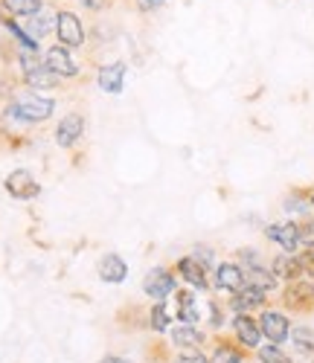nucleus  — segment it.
<instances>
[{
  "instance_id": "33",
  "label": "nucleus",
  "mask_w": 314,
  "mask_h": 363,
  "mask_svg": "<svg viewBox=\"0 0 314 363\" xmlns=\"http://www.w3.org/2000/svg\"><path fill=\"white\" fill-rule=\"evenodd\" d=\"M166 0H137V6L143 9V12H154L157 6H163Z\"/></svg>"
},
{
  "instance_id": "30",
  "label": "nucleus",
  "mask_w": 314,
  "mask_h": 363,
  "mask_svg": "<svg viewBox=\"0 0 314 363\" xmlns=\"http://www.w3.org/2000/svg\"><path fill=\"white\" fill-rule=\"evenodd\" d=\"M300 241H303V250H314V216L300 221Z\"/></svg>"
},
{
  "instance_id": "32",
  "label": "nucleus",
  "mask_w": 314,
  "mask_h": 363,
  "mask_svg": "<svg viewBox=\"0 0 314 363\" xmlns=\"http://www.w3.org/2000/svg\"><path fill=\"white\" fill-rule=\"evenodd\" d=\"M79 4H82L87 12H102V9H108L111 0H79Z\"/></svg>"
},
{
  "instance_id": "5",
  "label": "nucleus",
  "mask_w": 314,
  "mask_h": 363,
  "mask_svg": "<svg viewBox=\"0 0 314 363\" xmlns=\"http://www.w3.org/2000/svg\"><path fill=\"white\" fill-rule=\"evenodd\" d=\"M210 285H212V294L227 299L230 294L242 291L244 288V267L236 262V259H224L218 262L215 270L210 274Z\"/></svg>"
},
{
  "instance_id": "28",
  "label": "nucleus",
  "mask_w": 314,
  "mask_h": 363,
  "mask_svg": "<svg viewBox=\"0 0 314 363\" xmlns=\"http://www.w3.org/2000/svg\"><path fill=\"white\" fill-rule=\"evenodd\" d=\"M233 259H236V262H239L244 270H247V267H259V264H265V259H262L259 247H239Z\"/></svg>"
},
{
  "instance_id": "9",
  "label": "nucleus",
  "mask_w": 314,
  "mask_h": 363,
  "mask_svg": "<svg viewBox=\"0 0 314 363\" xmlns=\"http://www.w3.org/2000/svg\"><path fill=\"white\" fill-rule=\"evenodd\" d=\"M265 238L274 247H279V253H303V241H300V221H271L265 224Z\"/></svg>"
},
{
  "instance_id": "7",
  "label": "nucleus",
  "mask_w": 314,
  "mask_h": 363,
  "mask_svg": "<svg viewBox=\"0 0 314 363\" xmlns=\"http://www.w3.org/2000/svg\"><path fill=\"white\" fill-rule=\"evenodd\" d=\"M210 331L204 325H183L175 323L172 331L166 335V346L169 352H193V349H207L210 346Z\"/></svg>"
},
{
  "instance_id": "29",
  "label": "nucleus",
  "mask_w": 314,
  "mask_h": 363,
  "mask_svg": "<svg viewBox=\"0 0 314 363\" xmlns=\"http://www.w3.org/2000/svg\"><path fill=\"white\" fill-rule=\"evenodd\" d=\"M169 363H210L207 349H193V352H169Z\"/></svg>"
},
{
  "instance_id": "34",
  "label": "nucleus",
  "mask_w": 314,
  "mask_h": 363,
  "mask_svg": "<svg viewBox=\"0 0 314 363\" xmlns=\"http://www.w3.org/2000/svg\"><path fill=\"white\" fill-rule=\"evenodd\" d=\"M308 201H311V206H314V186H311V192H308Z\"/></svg>"
},
{
  "instance_id": "20",
  "label": "nucleus",
  "mask_w": 314,
  "mask_h": 363,
  "mask_svg": "<svg viewBox=\"0 0 314 363\" xmlns=\"http://www.w3.org/2000/svg\"><path fill=\"white\" fill-rule=\"evenodd\" d=\"M97 277L105 285H122L129 279V262H125L119 253H102L97 262Z\"/></svg>"
},
{
  "instance_id": "1",
  "label": "nucleus",
  "mask_w": 314,
  "mask_h": 363,
  "mask_svg": "<svg viewBox=\"0 0 314 363\" xmlns=\"http://www.w3.org/2000/svg\"><path fill=\"white\" fill-rule=\"evenodd\" d=\"M6 108H9L18 119H23L29 128H33V125L50 123V119L55 116L58 102H55L53 96H47V94H36V90H26V87H23V90H15V94L9 96Z\"/></svg>"
},
{
  "instance_id": "12",
  "label": "nucleus",
  "mask_w": 314,
  "mask_h": 363,
  "mask_svg": "<svg viewBox=\"0 0 314 363\" xmlns=\"http://www.w3.org/2000/svg\"><path fill=\"white\" fill-rule=\"evenodd\" d=\"M85 131H87V119H85L79 111H70V113H65V116H61L58 123H55L53 140H55L58 148L70 151V148H76V145L82 143Z\"/></svg>"
},
{
  "instance_id": "26",
  "label": "nucleus",
  "mask_w": 314,
  "mask_h": 363,
  "mask_svg": "<svg viewBox=\"0 0 314 363\" xmlns=\"http://www.w3.org/2000/svg\"><path fill=\"white\" fill-rule=\"evenodd\" d=\"M254 357H256V363H300V360L288 352V346H274V343H262V346L254 352Z\"/></svg>"
},
{
  "instance_id": "16",
  "label": "nucleus",
  "mask_w": 314,
  "mask_h": 363,
  "mask_svg": "<svg viewBox=\"0 0 314 363\" xmlns=\"http://www.w3.org/2000/svg\"><path fill=\"white\" fill-rule=\"evenodd\" d=\"M175 325V311L172 302H148V308L143 311V328L154 337H166Z\"/></svg>"
},
{
  "instance_id": "27",
  "label": "nucleus",
  "mask_w": 314,
  "mask_h": 363,
  "mask_svg": "<svg viewBox=\"0 0 314 363\" xmlns=\"http://www.w3.org/2000/svg\"><path fill=\"white\" fill-rule=\"evenodd\" d=\"M204 270H210V274H212V270H215V264H218V256H215V247H210V245H195L193 247V253H190Z\"/></svg>"
},
{
  "instance_id": "14",
  "label": "nucleus",
  "mask_w": 314,
  "mask_h": 363,
  "mask_svg": "<svg viewBox=\"0 0 314 363\" xmlns=\"http://www.w3.org/2000/svg\"><path fill=\"white\" fill-rule=\"evenodd\" d=\"M207 354H210V363H247L250 357V352H244L227 331L224 335H212L210 337V346H207Z\"/></svg>"
},
{
  "instance_id": "36",
  "label": "nucleus",
  "mask_w": 314,
  "mask_h": 363,
  "mask_svg": "<svg viewBox=\"0 0 314 363\" xmlns=\"http://www.w3.org/2000/svg\"><path fill=\"white\" fill-rule=\"evenodd\" d=\"M308 253H311V259H314V250H308Z\"/></svg>"
},
{
  "instance_id": "10",
  "label": "nucleus",
  "mask_w": 314,
  "mask_h": 363,
  "mask_svg": "<svg viewBox=\"0 0 314 363\" xmlns=\"http://www.w3.org/2000/svg\"><path fill=\"white\" fill-rule=\"evenodd\" d=\"M172 270L178 274V279H180V285L183 288H193L195 294H212V285H210V270H204L190 253L186 256H178L175 259V264H172Z\"/></svg>"
},
{
  "instance_id": "18",
  "label": "nucleus",
  "mask_w": 314,
  "mask_h": 363,
  "mask_svg": "<svg viewBox=\"0 0 314 363\" xmlns=\"http://www.w3.org/2000/svg\"><path fill=\"white\" fill-rule=\"evenodd\" d=\"M230 325V311H227V302L222 296L210 294L204 299V328L210 331V335H224Z\"/></svg>"
},
{
  "instance_id": "2",
  "label": "nucleus",
  "mask_w": 314,
  "mask_h": 363,
  "mask_svg": "<svg viewBox=\"0 0 314 363\" xmlns=\"http://www.w3.org/2000/svg\"><path fill=\"white\" fill-rule=\"evenodd\" d=\"M178 288H180V279H178V274L169 264L148 267L143 274V282H140V291H143V296L148 302H169Z\"/></svg>"
},
{
  "instance_id": "25",
  "label": "nucleus",
  "mask_w": 314,
  "mask_h": 363,
  "mask_svg": "<svg viewBox=\"0 0 314 363\" xmlns=\"http://www.w3.org/2000/svg\"><path fill=\"white\" fill-rule=\"evenodd\" d=\"M38 12H44V0H0V15L4 18L23 21Z\"/></svg>"
},
{
  "instance_id": "21",
  "label": "nucleus",
  "mask_w": 314,
  "mask_h": 363,
  "mask_svg": "<svg viewBox=\"0 0 314 363\" xmlns=\"http://www.w3.org/2000/svg\"><path fill=\"white\" fill-rule=\"evenodd\" d=\"M288 352L297 360H314V325H308V323H294L291 325Z\"/></svg>"
},
{
  "instance_id": "4",
  "label": "nucleus",
  "mask_w": 314,
  "mask_h": 363,
  "mask_svg": "<svg viewBox=\"0 0 314 363\" xmlns=\"http://www.w3.org/2000/svg\"><path fill=\"white\" fill-rule=\"evenodd\" d=\"M259 320V328H262V337L265 343H274V346H288V337H291V325H294V317L286 311V308H279V306H271L262 308L256 314Z\"/></svg>"
},
{
  "instance_id": "17",
  "label": "nucleus",
  "mask_w": 314,
  "mask_h": 363,
  "mask_svg": "<svg viewBox=\"0 0 314 363\" xmlns=\"http://www.w3.org/2000/svg\"><path fill=\"white\" fill-rule=\"evenodd\" d=\"M4 189L15 198V201H36L41 195V184L36 180V174L29 169H15L6 174L4 180Z\"/></svg>"
},
{
  "instance_id": "31",
  "label": "nucleus",
  "mask_w": 314,
  "mask_h": 363,
  "mask_svg": "<svg viewBox=\"0 0 314 363\" xmlns=\"http://www.w3.org/2000/svg\"><path fill=\"white\" fill-rule=\"evenodd\" d=\"M99 363H140V360H134L131 354H122V352H108L99 357Z\"/></svg>"
},
{
  "instance_id": "3",
  "label": "nucleus",
  "mask_w": 314,
  "mask_h": 363,
  "mask_svg": "<svg viewBox=\"0 0 314 363\" xmlns=\"http://www.w3.org/2000/svg\"><path fill=\"white\" fill-rule=\"evenodd\" d=\"M276 306L286 308L291 317L314 314V279H297V282L282 285V291L276 296Z\"/></svg>"
},
{
  "instance_id": "23",
  "label": "nucleus",
  "mask_w": 314,
  "mask_h": 363,
  "mask_svg": "<svg viewBox=\"0 0 314 363\" xmlns=\"http://www.w3.org/2000/svg\"><path fill=\"white\" fill-rule=\"evenodd\" d=\"M244 285H250V288H256V291L268 294L271 299H274V296H279V291H282V282L271 274V267H268V264L247 267V270H244Z\"/></svg>"
},
{
  "instance_id": "11",
  "label": "nucleus",
  "mask_w": 314,
  "mask_h": 363,
  "mask_svg": "<svg viewBox=\"0 0 314 363\" xmlns=\"http://www.w3.org/2000/svg\"><path fill=\"white\" fill-rule=\"evenodd\" d=\"M55 38L67 50H82L87 44V33H85V26H82L76 12H70V9L55 12Z\"/></svg>"
},
{
  "instance_id": "19",
  "label": "nucleus",
  "mask_w": 314,
  "mask_h": 363,
  "mask_svg": "<svg viewBox=\"0 0 314 363\" xmlns=\"http://www.w3.org/2000/svg\"><path fill=\"white\" fill-rule=\"evenodd\" d=\"M125 70H129V65H125V62L99 65V67H97V87L102 90V94L119 96L122 90H125Z\"/></svg>"
},
{
  "instance_id": "8",
  "label": "nucleus",
  "mask_w": 314,
  "mask_h": 363,
  "mask_svg": "<svg viewBox=\"0 0 314 363\" xmlns=\"http://www.w3.org/2000/svg\"><path fill=\"white\" fill-rule=\"evenodd\" d=\"M172 302V311H175V323L183 325H201L204 323V306H201V294H195L193 288H178Z\"/></svg>"
},
{
  "instance_id": "22",
  "label": "nucleus",
  "mask_w": 314,
  "mask_h": 363,
  "mask_svg": "<svg viewBox=\"0 0 314 363\" xmlns=\"http://www.w3.org/2000/svg\"><path fill=\"white\" fill-rule=\"evenodd\" d=\"M311 189H291L286 198H282V213H286L288 221H305L314 216V206L308 201Z\"/></svg>"
},
{
  "instance_id": "35",
  "label": "nucleus",
  "mask_w": 314,
  "mask_h": 363,
  "mask_svg": "<svg viewBox=\"0 0 314 363\" xmlns=\"http://www.w3.org/2000/svg\"><path fill=\"white\" fill-rule=\"evenodd\" d=\"M0 26H4V15H0Z\"/></svg>"
},
{
  "instance_id": "6",
  "label": "nucleus",
  "mask_w": 314,
  "mask_h": 363,
  "mask_svg": "<svg viewBox=\"0 0 314 363\" xmlns=\"http://www.w3.org/2000/svg\"><path fill=\"white\" fill-rule=\"evenodd\" d=\"M227 335L244 349V352H250L254 354L262 343H265V337H262V328H259V320H256V314H230V325H227Z\"/></svg>"
},
{
  "instance_id": "13",
  "label": "nucleus",
  "mask_w": 314,
  "mask_h": 363,
  "mask_svg": "<svg viewBox=\"0 0 314 363\" xmlns=\"http://www.w3.org/2000/svg\"><path fill=\"white\" fill-rule=\"evenodd\" d=\"M44 65H47V67H50L61 82L82 76V65H79V58L73 55V50L61 47V44H53V47H47V50H44Z\"/></svg>"
},
{
  "instance_id": "24",
  "label": "nucleus",
  "mask_w": 314,
  "mask_h": 363,
  "mask_svg": "<svg viewBox=\"0 0 314 363\" xmlns=\"http://www.w3.org/2000/svg\"><path fill=\"white\" fill-rule=\"evenodd\" d=\"M18 23L23 26V33H26L29 38H36L38 44H41L47 35H55V15H50V12H38V15L23 18V21H18Z\"/></svg>"
},
{
  "instance_id": "15",
  "label": "nucleus",
  "mask_w": 314,
  "mask_h": 363,
  "mask_svg": "<svg viewBox=\"0 0 314 363\" xmlns=\"http://www.w3.org/2000/svg\"><path fill=\"white\" fill-rule=\"evenodd\" d=\"M224 302H227V311H230V314H259L262 308H268V306H271L274 299H271L268 294L256 291V288L244 285L242 291L230 294Z\"/></svg>"
}]
</instances>
